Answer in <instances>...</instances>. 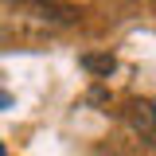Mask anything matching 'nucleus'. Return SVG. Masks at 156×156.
Instances as JSON below:
<instances>
[{"instance_id": "f257e3e1", "label": "nucleus", "mask_w": 156, "mask_h": 156, "mask_svg": "<svg viewBox=\"0 0 156 156\" xmlns=\"http://www.w3.org/2000/svg\"><path fill=\"white\" fill-rule=\"evenodd\" d=\"M0 4H8L31 20H43V23H74L78 20V8L62 4V0H0Z\"/></svg>"}, {"instance_id": "f03ea898", "label": "nucleus", "mask_w": 156, "mask_h": 156, "mask_svg": "<svg viewBox=\"0 0 156 156\" xmlns=\"http://www.w3.org/2000/svg\"><path fill=\"white\" fill-rule=\"evenodd\" d=\"M129 125L148 144H156V101H136V105H129Z\"/></svg>"}, {"instance_id": "7ed1b4c3", "label": "nucleus", "mask_w": 156, "mask_h": 156, "mask_svg": "<svg viewBox=\"0 0 156 156\" xmlns=\"http://www.w3.org/2000/svg\"><path fill=\"white\" fill-rule=\"evenodd\" d=\"M82 66H86V70H98V74H109L117 62H113V55H86Z\"/></svg>"}, {"instance_id": "20e7f679", "label": "nucleus", "mask_w": 156, "mask_h": 156, "mask_svg": "<svg viewBox=\"0 0 156 156\" xmlns=\"http://www.w3.org/2000/svg\"><path fill=\"white\" fill-rule=\"evenodd\" d=\"M4 109H12V94H8V90H0V113H4Z\"/></svg>"}, {"instance_id": "39448f33", "label": "nucleus", "mask_w": 156, "mask_h": 156, "mask_svg": "<svg viewBox=\"0 0 156 156\" xmlns=\"http://www.w3.org/2000/svg\"><path fill=\"white\" fill-rule=\"evenodd\" d=\"M0 156H4V144H0Z\"/></svg>"}]
</instances>
